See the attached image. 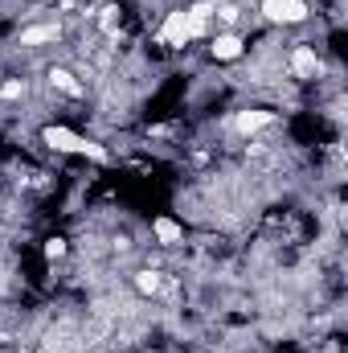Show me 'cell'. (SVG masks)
Wrapping results in <instances>:
<instances>
[{
  "label": "cell",
  "mask_w": 348,
  "mask_h": 353,
  "mask_svg": "<svg viewBox=\"0 0 348 353\" xmlns=\"http://www.w3.org/2000/svg\"><path fill=\"white\" fill-rule=\"evenodd\" d=\"M259 12L270 25H299V21H307V4L303 0H262Z\"/></svg>",
  "instance_id": "obj_1"
},
{
  "label": "cell",
  "mask_w": 348,
  "mask_h": 353,
  "mask_svg": "<svg viewBox=\"0 0 348 353\" xmlns=\"http://www.w3.org/2000/svg\"><path fill=\"white\" fill-rule=\"evenodd\" d=\"M160 46H173V50H180V46H188L193 41V33H188V21H184V8H176V12H168L164 17V25H160Z\"/></svg>",
  "instance_id": "obj_2"
},
{
  "label": "cell",
  "mask_w": 348,
  "mask_h": 353,
  "mask_svg": "<svg viewBox=\"0 0 348 353\" xmlns=\"http://www.w3.org/2000/svg\"><path fill=\"white\" fill-rule=\"evenodd\" d=\"M291 74L295 79H316L320 74V58H316L312 46H295L291 50Z\"/></svg>",
  "instance_id": "obj_3"
},
{
  "label": "cell",
  "mask_w": 348,
  "mask_h": 353,
  "mask_svg": "<svg viewBox=\"0 0 348 353\" xmlns=\"http://www.w3.org/2000/svg\"><path fill=\"white\" fill-rule=\"evenodd\" d=\"M41 140H45L54 152H83V136H78V132H70V128H45V132H41Z\"/></svg>",
  "instance_id": "obj_4"
},
{
  "label": "cell",
  "mask_w": 348,
  "mask_h": 353,
  "mask_svg": "<svg viewBox=\"0 0 348 353\" xmlns=\"http://www.w3.org/2000/svg\"><path fill=\"white\" fill-rule=\"evenodd\" d=\"M270 123H274V111H262V107H254V111H238V115H234V128H238L242 136H254V132L270 128Z\"/></svg>",
  "instance_id": "obj_5"
},
{
  "label": "cell",
  "mask_w": 348,
  "mask_h": 353,
  "mask_svg": "<svg viewBox=\"0 0 348 353\" xmlns=\"http://www.w3.org/2000/svg\"><path fill=\"white\" fill-rule=\"evenodd\" d=\"M209 54L217 62H234V58H242V37L238 33H217L213 46H209Z\"/></svg>",
  "instance_id": "obj_6"
},
{
  "label": "cell",
  "mask_w": 348,
  "mask_h": 353,
  "mask_svg": "<svg viewBox=\"0 0 348 353\" xmlns=\"http://www.w3.org/2000/svg\"><path fill=\"white\" fill-rule=\"evenodd\" d=\"M184 21H188V33H193V37H205V33H209V21H213V4H193V8H184Z\"/></svg>",
  "instance_id": "obj_7"
},
{
  "label": "cell",
  "mask_w": 348,
  "mask_h": 353,
  "mask_svg": "<svg viewBox=\"0 0 348 353\" xmlns=\"http://www.w3.org/2000/svg\"><path fill=\"white\" fill-rule=\"evenodd\" d=\"M58 25L50 21V25H29L25 33H21V46H41V41H58Z\"/></svg>",
  "instance_id": "obj_8"
},
{
  "label": "cell",
  "mask_w": 348,
  "mask_h": 353,
  "mask_svg": "<svg viewBox=\"0 0 348 353\" xmlns=\"http://www.w3.org/2000/svg\"><path fill=\"white\" fill-rule=\"evenodd\" d=\"M152 230H156V239H160L164 247H176V243L184 239V230H180V222H176V218H156V222H152Z\"/></svg>",
  "instance_id": "obj_9"
},
{
  "label": "cell",
  "mask_w": 348,
  "mask_h": 353,
  "mask_svg": "<svg viewBox=\"0 0 348 353\" xmlns=\"http://www.w3.org/2000/svg\"><path fill=\"white\" fill-rule=\"evenodd\" d=\"M50 83L62 90V94H70V99H78V94H83V83H78L70 70H62V66H54V70H50Z\"/></svg>",
  "instance_id": "obj_10"
},
{
  "label": "cell",
  "mask_w": 348,
  "mask_h": 353,
  "mask_svg": "<svg viewBox=\"0 0 348 353\" xmlns=\"http://www.w3.org/2000/svg\"><path fill=\"white\" fill-rule=\"evenodd\" d=\"M135 288H140L144 296H156V292H160V275H156V271H135Z\"/></svg>",
  "instance_id": "obj_11"
},
{
  "label": "cell",
  "mask_w": 348,
  "mask_h": 353,
  "mask_svg": "<svg viewBox=\"0 0 348 353\" xmlns=\"http://www.w3.org/2000/svg\"><path fill=\"white\" fill-rule=\"evenodd\" d=\"M83 157H90V161H98V165H107V161H111V152H107L102 144H94V140H83Z\"/></svg>",
  "instance_id": "obj_12"
},
{
  "label": "cell",
  "mask_w": 348,
  "mask_h": 353,
  "mask_svg": "<svg viewBox=\"0 0 348 353\" xmlns=\"http://www.w3.org/2000/svg\"><path fill=\"white\" fill-rule=\"evenodd\" d=\"M21 94H25V83H21V79H8V83L0 87V99H21Z\"/></svg>",
  "instance_id": "obj_13"
},
{
  "label": "cell",
  "mask_w": 348,
  "mask_h": 353,
  "mask_svg": "<svg viewBox=\"0 0 348 353\" xmlns=\"http://www.w3.org/2000/svg\"><path fill=\"white\" fill-rule=\"evenodd\" d=\"M66 255V239H50L45 243V259H62Z\"/></svg>",
  "instance_id": "obj_14"
}]
</instances>
